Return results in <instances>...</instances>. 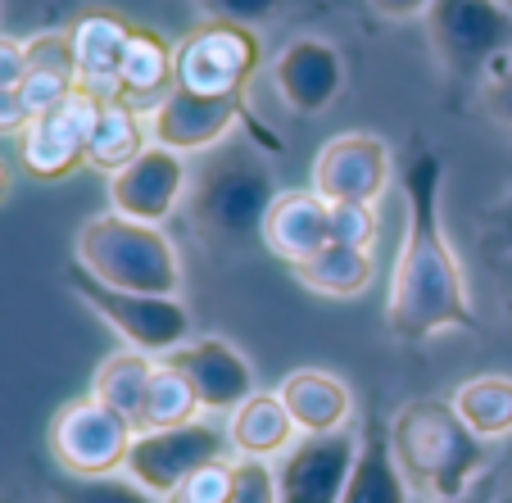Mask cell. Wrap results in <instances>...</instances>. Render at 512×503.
<instances>
[{"instance_id":"obj_1","label":"cell","mask_w":512,"mask_h":503,"mask_svg":"<svg viewBox=\"0 0 512 503\" xmlns=\"http://www.w3.org/2000/svg\"><path fill=\"white\" fill-rule=\"evenodd\" d=\"M440 186H445V159L426 141H417L399 173V200H404V245H399L395 272H390L386 327L404 345L440 336V331H472L476 309L467 291L463 263L440 218Z\"/></svg>"},{"instance_id":"obj_2","label":"cell","mask_w":512,"mask_h":503,"mask_svg":"<svg viewBox=\"0 0 512 503\" xmlns=\"http://www.w3.org/2000/svg\"><path fill=\"white\" fill-rule=\"evenodd\" d=\"M277 200L272 164L259 155L254 141L227 136L223 146L204 150L191 168L186 186V227L204 250L218 259H236L254 241H263V218Z\"/></svg>"},{"instance_id":"obj_3","label":"cell","mask_w":512,"mask_h":503,"mask_svg":"<svg viewBox=\"0 0 512 503\" xmlns=\"http://www.w3.org/2000/svg\"><path fill=\"white\" fill-rule=\"evenodd\" d=\"M390 454L404 472L408 490H422L426 499H463L481 476L485 440H476L454 413L449 399H408L386 422Z\"/></svg>"},{"instance_id":"obj_4","label":"cell","mask_w":512,"mask_h":503,"mask_svg":"<svg viewBox=\"0 0 512 503\" xmlns=\"http://www.w3.org/2000/svg\"><path fill=\"white\" fill-rule=\"evenodd\" d=\"M73 263L114 291L177 295L182 291V254L164 227L136 223L123 213H96L78 227Z\"/></svg>"},{"instance_id":"obj_5","label":"cell","mask_w":512,"mask_h":503,"mask_svg":"<svg viewBox=\"0 0 512 503\" xmlns=\"http://www.w3.org/2000/svg\"><path fill=\"white\" fill-rule=\"evenodd\" d=\"M68 291L78 295L127 349H141L150 358H168L191 340V313L177 295H141V291H114L96 281L87 268L68 263L64 268Z\"/></svg>"},{"instance_id":"obj_6","label":"cell","mask_w":512,"mask_h":503,"mask_svg":"<svg viewBox=\"0 0 512 503\" xmlns=\"http://www.w3.org/2000/svg\"><path fill=\"white\" fill-rule=\"evenodd\" d=\"M422 19L435 64L449 78L481 82L494 59L512 50V14L499 0H431Z\"/></svg>"},{"instance_id":"obj_7","label":"cell","mask_w":512,"mask_h":503,"mask_svg":"<svg viewBox=\"0 0 512 503\" xmlns=\"http://www.w3.org/2000/svg\"><path fill=\"white\" fill-rule=\"evenodd\" d=\"M263 46L254 28L236 23H204L191 37L177 41L173 87L191 96H241L245 82L259 73Z\"/></svg>"},{"instance_id":"obj_8","label":"cell","mask_w":512,"mask_h":503,"mask_svg":"<svg viewBox=\"0 0 512 503\" xmlns=\"http://www.w3.org/2000/svg\"><path fill=\"white\" fill-rule=\"evenodd\" d=\"M136 426L100 399H73L50 422V454L64 476H114L127 467Z\"/></svg>"},{"instance_id":"obj_9","label":"cell","mask_w":512,"mask_h":503,"mask_svg":"<svg viewBox=\"0 0 512 503\" xmlns=\"http://www.w3.org/2000/svg\"><path fill=\"white\" fill-rule=\"evenodd\" d=\"M218 458H232L227 445V431H218L213 422H186V426H168V431H136L132 449H127V467L136 485L168 499L186 476H195L200 467L218 463Z\"/></svg>"},{"instance_id":"obj_10","label":"cell","mask_w":512,"mask_h":503,"mask_svg":"<svg viewBox=\"0 0 512 503\" xmlns=\"http://www.w3.org/2000/svg\"><path fill=\"white\" fill-rule=\"evenodd\" d=\"M395 182V150L377 132H340L318 150L309 191L327 204H377Z\"/></svg>"},{"instance_id":"obj_11","label":"cell","mask_w":512,"mask_h":503,"mask_svg":"<svg viewBox=\"0 0 512 503\" xmlns=\"http://www.w3.org/2000/svg\"><path fill=\"white\" fill-rule=\"evenodd\" d=\"M245 118V96H191V91H168L150 114V146H164L173 155H204L236 136V123Z\"/></svg>"},{"instance_id":"obj_12","label":"cell","mask_w":512,"mask_h":503,"mask_svg":"<svg viewBox=\"0 0 512 503\" xmlns=\"http://www.w3.org/2000/svg\"><path fill=\"white\" fill-rule=\"evenodd\" d=\"M100 109H105V100L78 87L59 109H46V114L28 118V127H23V136H19L23 168L46 177V182H55V177H68L78 164H87V136H91V127H96Z\"/></svg>"},{"instance_id":"obj_13","label":"cell","mask_w":512,"mask_h":503,"mask_svg":"<svg viewBox=\"0 0 512 503\" xmlns=\"http://www.w3.org/2000/svg\"><path fill=\"white\" fill-rule=\"evenodd\" d=\"M354 458H358L354 431L300 436L272 463V472H277V503H340L349 472H354Z\"/></svg>"},{"instance_id":"obj_14","label":"cell","mask_w":512,"mask_h":503,"mask_svg":"<svg viewBox=\"0 0 512 503\" xmlns=\"http://www.w3.org/2000/svg\"><path fill=\"white\" fill-rule=\"evenodd\" d=\"M186 186H191V168H186L182 155H173L164 146H145L132 164L118 168L105 182L109 213H123V218L159 227L186 200Z\"/></svg>"},{"instance_id":"obj_15","label":"cell","mask_w":512,"mask_h":503,"mask_svg":"<svg viewBox=\"0 0 512 503\" xmlns=\"http://www.w3.org/2000/svg\"><path fill=\"white\" fill-rule=\"evenodd\" d=\"M268 78L290 114L318 118L345 91V59L322 37H295L290 46L277 50V59L268 64Z\"/></svg>"},{"instance_id":"obj_16","label":"cell","mask_w":512,"mask_h":503,"mask_svg":"<svg viewBox=\"0 0 512 503\" xmlns=\"http://www.w3.org/2000/svg\"><path fill=\"white\" fill-rule=\"evenodd\" d=\"M168 363H173L177 372H186L195 386V395H200L204 413H232L236 404H245V399L254 395V368L250 358L241 354V349L232 345V340L223 336H200V340H186L182 349H173L168 354Z\"/></svg>"},{"instance_id":"obj_17","label":"cell","mask_w":512,"mask_h":503,"mask_svg":"<svg viewBox=\"0 0 512 503\" xmlns=\"http://www.w3.org/2000/svg\"><path fill=\"white\" fill-rule=\"evenodd\" d=\"M322 245H331V204L318 191H277L263 218V250L295 268Z\"/></svg>"},{"instance_id":"obj_18","label":"cell","mask_w":512,"mask_h":503,"mask_svg":"<svg viewBox=\"0 0 512 503\" xmlns=\"http://www.w3.org/2000/svg\"><path fill=\"white\" fill-rule=\"evenodd\" d=\"M277 399L286 404L300 436H331V431H349V422H354V390L322 368L286 372Z\"/></svg>"},{"instance_id":"obj_19","label":"cell","mask_w":512,"mask_h":503,"mask_svg":"<svg viewBox=\"0 0 512 503\" xmlns=\"http://www.w3.org/2000/svg\"><path fill=\"white\" fill-rule=\"evenodd\" d=\"M127 37H132V23L118 19V14H105V10L82 14V19L68 28L82 91H91V96H100V100H118V59H123Z\"/></svg>"},{"instance_id":"obj_20","label":"cell","mask_w":512,"mask_h":503,"mask_svg":"<svg viewBox=\"0 0 512 503\" xmlns=\"http://www.w3.org/2000/svg\"><path fill=\"white\" fill-rule=\"evenodd\" d=\"M227 445H232V458H259V463H277L295 440V422H290L286 404L277 399V390H254L245 404H236L227 413Z\"/></svg>"},{"instance_id":"obj_21","label":"cell","mask_w":512,"mask_h":503,"mask_svg":"<svg viewBox=\"0 0 512 503\" xmlns=\"http://www.w3.org/2000/svg\"><path fill=\"white\" fill-rule=\"evenodd\" d=\"M173 55L177 46H168L155 28H132L118 59V100L132 109H155L173 91Z\"/></svg>"},{"instance_id":"obj_22","label":"cell","mask_w":512,"mask_h":503,"mask_svg":"<svg viewBox=\"0 0 512 503\" xmlns=\"http://www.w3.org/2000/svg\"><path fill=\"white\" fill-rule=\"evenodd\" d=\"M78 91V64H73V41L68 32H41L28 41V78L19 82L23 109L32 118L59 109Z\"/></svg>"},{"instance_id":"obj_23","label":"cell","mask_w":512,"mask_h":503,"mask_svg":"<svg viewBox=\"0 0 512 503\" xmlns=\"http://www.w3.org/2000/svg\"><path fill=\"white\" fill-rule=\"evenodd\" d=\"M340 503H408V481L399 472L395 454H390L386 422H377V417L358 436V458H354V472H349Z\"/></svg>"},{"instance_id":"obj_24","label":"cell","mask_w":512,"mask_h":503,"mask_svg":"<svg viewBox=\"0 0 512 503\" xmlns=\"http://www.w3.org/2000/svg\"><path fill=\"white\" fill-rule=\"evenodd\" d=\"M295 281H300L304 291L322 295V300H354L372 286L377 277V254L372 250H354V245H322L313 259L295 263Z\"/></svg>"},{"instance_id":"obj_25","label":"cell","mask_w":512,"mask_h":503,"mask_svg":"<svg viewBox=\"0 0 512 503\" xmlns=\"http://www.w3.org/2000/svg\"><path fill=\"white\" fill-rule=\"evenodd\" d=\"M155 363L159 358L141 354V349H118V354L100 358L96 377H91V399H100L105 408H114L118 417L141 431V404H145V386L155 377Z\"/></svg>"},{"instance_id":"obj_26","label":"cell","mask_w":512,"mask_h":503,"mask_svg":"<svg viewBox=\"0 0 512 503\" xmlns=\"http://www.w3.org/2000/svg\"><path fill=\"white\" fill-rule=\"evenodd\" d=\"M145 136H150V127H145L141 109L123 105V100H105V109H100L96 127L87 136V168L114 177L118 168H127L145 150Z\"/></svg>"},{"instance_id":"obj_27","label":"cell","mask_w":512,"mask_h":503,"mask_svg":"<svg viewBox=\"0 0 512 503\" xmlns=\"http://www.w3.org/2000/svg\"><path fill=\"white\" fill-rule=\"evenodd\" d=\"M454 413L463 417V426L476 440H508L512 436V377L485 372L472 377L449 395Z\"/></svg>"},{"instance_id":"obj_28","label":"cell","mask_w":512,"mask_h":503,"mask_svg":"<svg viewBox=\"0 0 512 503\" xmlns=\"http://www.w3.org/2000/svg\"><path fill=\"white\" fill-rule=\"evenodd\" d=\"M204 404L195 395L191 377L177 372L168 358L155 363V377L145 386V404H141V431H168V426H186L200 422Z\"/></svg>"},{"instance_id":"obj_29","label":"cell","mask_w":512,"mask_h":503,"mask_svg":"<svg viewBox=\"0 0 512 503\" xmlns=\"http://www.w3.org/2000/svg\"><path fill=\"white\" fill-rule=\"evenodd\" d=\"M50 499L55 503H164L155 494L136 485L127 472L114 476H59L50 485Z\"/></svg>"},{"instance_id":"obj_30","label":"cell","mask_w":512,"mask_h":503,"mask_svg":"<svg viewBox=\"0 0 512 503\" xmlns=\"http://www.w3.org/2000/svg\"><path fill=\"white\" fill-rule=\"evenodd\" d=\"M381 218L377 204H331V241L354 250H377Z\"/></svg>"},{"instance_id":"obj_31","label":"cell","mask_w":512,"mask_h":503,"mask_svg":"<svg viewBox=\"0 0 512 503\" xmlns=\"http://www.w3.org/2000/svg\"><path fill=\"white\" fill-rule=\"evenodd\" d=\"M232 467L236 458H218V463L200 467L195 476H186L164 503H227V490H232Z\"/></svg>"},{"instance_id":"obj_32","label":"cell","mask_w":512,"mask_h":503,"mask_svg":"<svg viewBox=\"0 0 512 503\" xmlns=\"http://www.w3.org/2000/svg\"><path fill=\"white\" fill-rule=\"evenodd\" d=\"M227 503H277V472L259 458H236Z\"/></svg>"},{"instance_id":"obj_33","label":"cell","mask_w":512,"mask_h":503,"mask_svg":"<svg viewBox=\"0 0 512 503\" xmlns=\"http://www.w3.org/2000/svg\"><path fill=\"white\" fill-rule=\"evenodd\" d=\"M281 0H200V14L209 23H236V28H263L277 19Z\"/></svg>"},{"instance_id":"obj_34","label":"cell","mask_w":512,"mask_h":503,"mask_svg":"<svg viewBox=\"0 0 512 503\" xmlns=\"http://www.w3.org/2000/svg\"><path fill=\"white\" fill-rule=\"evenodd\" d=\"M481 105L494 123L512 127V50L503 59H494L490 73L481 78Z\"/></svg>"},{"instance_id":"obj_35","label":"cell","mask_w":512,"mask_h":503,"mask_svg":"<svg viewBox=\"0 0 512 503\" xmlns=\"http://www.w3.org/2000/svg\"><path fill=\"white\" fill-rule=\"evenodd\" d=\"M23 78H28V41L0 32V91H19Z\"/></svg>"},{"instance_id":"obj_36","label":"cell","mask_w":512,"mask_h":503,"mask_svg":"<svg viewBox=\"0 0 512 503\" xmlns=\"http://www.w3.org/2000/svg\"><path fill=\"white\" fill-rule=\"evenodd\" d=\"M28 109H23V96L19 91H0V136H23L28 127Z\"/></svg>"},{"instance_id":"obj_37","label":"cell","mask_w":512,"mask_h":503,"mask_svg":"<svg viewBox=\"0 0 512 503\" xmlns=\"http://www.w3.org/2000/svg\"><path fill=\"white\" fill-rule=\"evenodd\" d=\"M490 245L503 254H512V191L503 195V204L490 213Z\"/></svg>"},{"instance_id":"obj_38","label":"cell","mask_w":512,"mask_h":503,"mask_svg":"<svg viewBox=\"0 0 512 503\" xmlns=\"http://www.w3.org/2000/svg\"><path fill=\"white\" fill-rule=\"evenodd\" d=\"M368 5H372V14H381V19L404 23V19L426 14V5H431V0H368Z\"/></svg>"},{"instance_id":"obj_39","label":"cell","mask_w":512,"mask_h":503,"mask_svg":"<svg viewBox=\"0 0 512 503\" xmlns=\"http://www.w3.org/2000/svg\"><path fill=\"white\" fill-rule=\"evenodd\" d=\"M5 191H10V168L0 164V200H5Z\"/></svg>"},{"instance_id":"obj_40","label":"cell","mask_w":512,"mask_h":503,"mask_svg":"<svg viewBox=\"0 0 512 503\" xmlns=\"http://www.w3.org/2000/svg\"><path fill=\"white\" fill-rule=\"evenodd\" d=\"M431 503H485V499H476V494H463V499H431Z\"/></svg>"},{"instance_id":"obj_41","label":"cell","mask_w":512,"mask_h":503,"mask_svg":"<svg viewBox=\"0 0 512 503\" xmlns=\"http://www.w3.org/2000/svg\"><path fill=\"white\" fill-rule=\"evenodd\" d=\"M494 503H512V490H503V494H499V499H494Z\"/></svg>"},{"instance_id":"obj_42","label":"cell","mask_w":512,"mask_h":503,"mask_svg":"<svg viewBox=\"0 0 512 503\" xmlns=\"http://www.w3.org/2000/svg\"><path fill=\"white\" fill-rule=\"evenodd\" d=\"M499 5H503V10H508V14H512V0H499Z\"/></svg>"}]
</instances>
